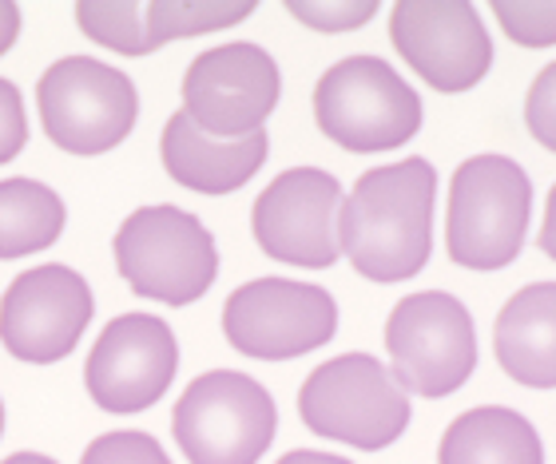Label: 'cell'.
Returning a JSON list of instances; mask_svg holds the SVG:
<instances>
[{"instance_id":"1","label":"cell","mask_w":556,"mask_h":464,"mask_svg":"<svg viewBox=\"0 0 556 464\" xmlns=\"http://www.w3.org/2000/svg\"><path fill=\"white\" fill-rule=\"evenodd\" d=\"M438 171L421 155L358 175L338 207V250L370 282H406L433 255Z\"/></svg>"},{"instance_id":"2","label":"cell","mask_w":556,"mask_h":464,"mask_svg":"<svg viewBox=\"0 0 556 464\" xmlns=\"http://www.w3.org/2000/svg\"><path fill=\"white\" fill-rule=\"evenodd\" d=\"M533 215V183L509 155H473L453 171L445 246L465 270H505L517 262Z\"/></svg>"},{"instance_id":"3","label":"cell","mask_w":556,"mask_h":464,"mask_svg":"<svg viewBox=\"0 0 556 464\" xmlns=\"http://www.w3.org/2000/svg\"><path fill=\"white\" fill-rule=\"evenodd\" d=\"M112 255L131 294L163 306L199 302L219 274V250L211 231L191 210L172 203L128 215L112 239Z\"/></svg>"},{"instance_id":"4","label":"cell","mask_w":556,"mask_h":464,"mask_svg":"<svg viewBox=\"0 0 556 464\" xmlns=\"http://www.w3.org/2000/svg\"><path fill=\"white\" fill-rule=\"evenodd\" d=\"M302 425L326 441H342L362 453L394 444L409 425V394L394 373L370 353H342L323 361L299 389Z\"/></svg>"},{"instance_id":"5","label":"cell","mask_w":556,"mask_h":464,"mask_svg":"<svg viewBox=\"0 0 556 464\" xmlns=\"http://www.w3.org/2000/svg\"><path fill=\"white\" fill-rule=\"evenodd\" d=\"M314 119L346 152H390L421 131V100L386 60L346 56L314 88Z\"/></svg>"},{"instance_id":"6","label":"cell","mask_w":556,"mask_h":464,"mask_svg":"<svg viewBox=\"0 0 556 464\" xmlns=\"http://www.w3.org/2000/svg\"><path fill=\"white\" fill-rule=\"evenodd\" d=\"M278 429L275 397L247 373L211 370L175 401L172 433L191 464H258Z\"/></svg>"},{"instance_id":"7","label":"cell","mask_w":556,"mask_h":464,"mask_svg":"<svg viewBox=\"0 0 556 464\" xmlns=\"http://www.w3.org/2000/svg\"><path fill=\"white\" fill-rule=\"evenodd\" d=\"M36 104L45 136L68 155H104L128 140L139 95L128 72L92 56H64L40 76Z\"/></svg>"},{"instance_id":"8","label":"cell","mask_w":556,"mask_h":464,"mask_svg":"<svg viewBox=\"0 0 556 464\" xmlns=\"http://www.w3.org/2000/svg\"><path fill=\"white\" fill-rule=\"evenodd\" d=\"M386 349L402 394L450 397L477 370V330L462 298L445 291L406 294L386 322Z\"/></svg>"},{"instance_id":"9","label":"cell","mask_w":556,"mask_h":464,"mask_svg":"<svg viewBox=\"0 0 556 464\" xmlns=\"http://www.w3.org/2000/svg\"><path fill=\"white\" fill-rule=\"evenodd\" d=\"M282 76L267 48L251 40L207 48L184 76V112L215 140H243L263 131L278 107Z\"/></svg>"},{"instance_id":"10","label":"cell","mask_w":556,"mask_h":464,"mask_svg":"<svg viewBox=\"0 0 556 464\" xmlns=\"http://www.w3.org/2000/svg\"><path fill=\"white\" fill-rule=\"evenodd\" d=\"M338 330V306L323 286L255 279L223 306V334L243 358L290 361L326 346Z\"/></svg>"},{"instance_id":"11","label":"cell","mask_w":556,"mask_h":464,"mask_svg":"<svg viewBox=\"0 0 556 464\" xmlns=\"http://www.w3.org/2000/svg\"><path fill=\"white\" fill-rule=\"evenodd\" d=\"M390 40L397 56L438 92H469L493 68L485 21L465 0H397Z\"/></svg>"},{"instance_id":"12","label":"cell","mask_w":556,"mask_h":464,"mask_svg":"<svg viewBox=\"0 0 556 464\" xmlns=\"http://www.w3.org/2000/svg\"><path fill=\"white\" fill-rule=\"evenodd\" d=\"M338 207L342 183L323 167H290L255 198L251 231L263 255L302 270L338 262Z\"/></svg>"},{"instance_id":"13","label":"cell","mask_w":556,"mask_h":464,"mask_svg":"<svg viewBox=\"0 0 556 464\" xmlns=\"http://www.w3.org/2000/svg\"><path fill=\"white\" fill-rule=\"evenodd\" d=\"M179 370L172 325L155 313H119L96 337L84 361V385L104 413H143L160 401Z\"/></svg>"},{"instance_id":"14","label":"cell","mask_w":556,"mask_h":464,"mask_svg":"<svg viewBox=\"0 0 556 464\" xmlns=\"http://www.w3.org/2000/svg\"><path fill=\"white\" fill-rule=\"evenodd\" d=\"M96 298L76 270L48 262L24 270L0 298V341L28 365L64 361L84 337Z\"/></svg>"},{"instance_id":"15","label":"cell","mask_w":556,"mask_h":464,"mask_svg":"<svg viewBox=\"0 0 556 464\" xmlns=\"http://www.w3.org/2000/svg\"><path fill=\"white\" fill-rule=\"evenodd\" d=\"M270 140L267 131L243 136V140H215L207 131H199L187 112H175L163 128L160 155L163 167L175 183L199 195H231L247 186L267 163Z\"/></svg>"},{"instance_id":"16","label":"cell","mask_w":556,"mask_h":464,"mask_svg":"<svg viewBox=\"0 0 556 464\" xmlns=\"http://www.w3.org/2000/svg\"><path fill=\"white\" fill-rule=\"evenodd\" d=\"M493 353L525 389H556V282L513 294L493 325Z\"/></svg>"},{"instance_id":"17","label":"cell","mask_w":556,"mask_h":464,"mask_svg":"<svg viewBox=\"0 0 556 464\" xmlns=\"http://www.w3.org/2000/svg\"><path fill=\"white\" fill-rule=\"evenodd\" d=\"M438 464H545V444L517 409L481 405L445 429Z\"/></svg>"},{"instance_id":"18","label":"cell","mask_w":556,"mask_h":464,"mask_svg":"<svg viewBox=\"0 0 556 464\" xmlns=\"http://www.w3.org/2000/svg\"><path fill=\"white\" fill-rule=\"evenodd\" d=\"M68 210L36 179H0V262L40 255L64 234Z\"/></svg>"},{"instance_id":"19","label":"cell","mask_w":556,"mask_h":464,"mask_svg":"<svg viewBox=\"0 0 556 464\" xmlns=\"http://www.w3.org/2000/svg\"><path fill=\"white\" fill-rule=\"evenodd\" d=\"M255 9V0H151V4H143V24H148L151 48H160L167 40L243 24Z\"/></svg>"},{"instance_id":"20","label":"cell","mask_w":556,"mask_h":464,"mask_svg":"<svg viewBox=\"0 0 556 464\" xmlns=\"http://www.w3.org/2000/svg\"><path fill=\"white\" fill-rule=\"evenodd\" d=\"M76 24L88 40L112 48L119 56H148L155 52L143 24V4L136 0H80L76 4Z\"/></svg>"},{"instance_id":"21","label":"cell","mask_w":556,"mask_h":464,"mask_svg":"<svg viewBox=\"0 0 556 464\" xmlns=\"http://www.w3.org/2000/svg\"><path fill=\"white\" fill-rule=\"evenodd\" d=\"M501 28L509 33L513 44L548 48L556 44V0H493Z\"/></svg>"},{"instance_id":"22","label":"cell","mask_w":556,"mask_h":464,"mask_svg":"<svg viewBox=\"0 0 556 464\" xmlns=\"http://www.w3.org/2000/svg\"><path fill=\"white\" fill-rule=\"evenodd\" d=\"M80 464H172V456L163 453V444L151 433L124 429V433H104L84 449Z\"/></svg>"},{"instance_id":"23","label":"cell","mask_w":556,"mask_h":464,"mask_svg":"<svg viewBox=\"0 0 556 464\" xmlns=\"http://www.w3.org/2000/svg\"><path fill=\"white\" fill-rule=\"evenodd\" d=\"M287 9L294 21L311 24L318 33H350V28H362V24L374 21L378 12V0H287Z\"/></svg>"},{"instance_id":"24","label":"cell","mask_w":556,"mask_h":464,"mask_svg":"<svg viewBox=\"0 0 556 464\" xmlns=\"http://www.w3.org/2000/svg\"><path fill=\"white\" fill-rule=\"evenodd\" d=\"M525 124H529L536 143L556 152V64L536 72L533 88L525 95Z\"/></svg>"},{"instance_id":"25","label":"cell","mask_w":556,"mask_h":464,"mask_svg":"<svg viewBox=\"0 0 556 464\" xmlns=\"http://www.w3.org/2000/svg\"><path fill=\"white\" fill-rule=\"evenodd\" d=\"M28 143V112H24L21 88L0 80V167L12 163Z\"/></svg>"},{"instance_id":"26","label":"cell","mask_w":556,"mask_h":464,"mask_svg":"<svg viewBox=\"0 0 556 464\" xmlns=\"http://www.w3.org/2000/svg\"><path fill=\"white\" fill-rule=\"evenodd\" d=\"M16 36H21V4L0 0V56L16 44Z\"/></svg>"},{"instance_id":"27","label":"cell","mask_w":556,"mask_h":464,"mask_svg":"<svg viewBox=\"0 0 556 464\" xmlns=\"http://www.w3.org/2000/svg\"><path fill=\"white\" fill-rule=\"evenodd\" d=\"M536 243H541V250L556 262V183L545 198V227H541V239H536Z\"/></svg>"},{"instance_id":"28","label":"cell","mask_w":556,"mask_h":464,"mask_svg":"<svg viewBox=\"0 0 556 464\" xmlns=\"http://www.w3.org/2000/svg\"><path fill=\"white\" fill-rule=\"evenodd\" d=\"M275 464H354L346 461V456H334V453H314V449H294V453H287L282 461Z\"/></svg>"},{"instance_id":"29","label":"cell","mask_w":556,"mask_h":464,"mask_svg":"<svg viewBox=\"0 0 556 464\" xmlns=\"http://www.w3.org/2000/svg\"><path fill=\"white\" fill-rule=\"evenodd\" d=\"M0 464H56V461L45 453H12L9 461H0Z\"/></svg>"},{"instance_id":"30","label":"cell","mask_w":556,"mask_h":464,"mask_svg":"<svg viewBox=\"0 0 556 464\" xmlns=\"http://www.w3.org/2000/svg\"><path fill=\"white\" fill-rule=\"evenodd\" d=\"M0 437H4V401H0Z\"/></svg>"}]
</instances>
